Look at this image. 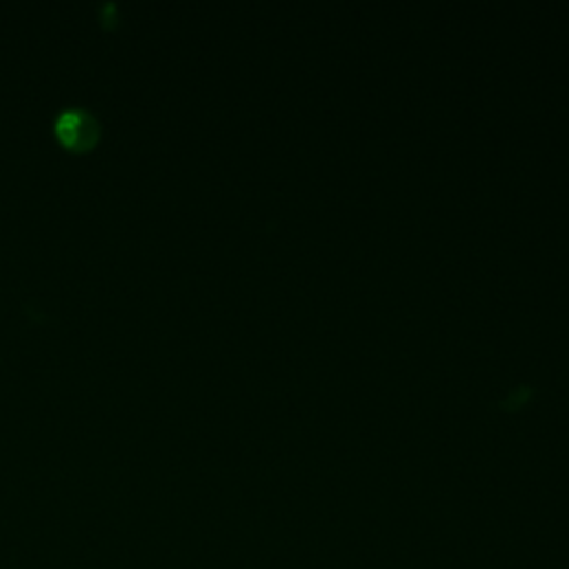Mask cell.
I'll list each match as a JSON object with an SVG mask.
<instances>
[{"label": "cell", "mask_w": 569, "mask_h": 569, "mask_svg": "<svg viewBox=\"0 0 569 569\" xmlns=\"http://www.w3.org/2000/svg\"><path fill=\"white\" fill-rule=\"evenodd\" d=\"M56 134L59 138L74 147V149H87L98 138V120L85 112V109H65L56 118Z\"/></svg>", "instance_id": "1"}]
</instances>
